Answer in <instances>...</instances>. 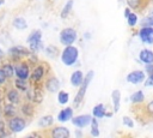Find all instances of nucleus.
Returning <instances> with one entry per match:
<instances>
[{
	"mask_svg": "<svg viewBox=\"0 0 153 138\" xmlns=\"http://www.w3.org/2000/svg\"><path fill=\"white\" fill-rule=\"evenodd\" d=\"M50 73V67L45 62H36L35 66L31 67L29 76V84H43L45 77Z\"/></svg>",
	"mask_w": 153,
	"mask_h": 138,
	"instance_id": "nucleus-1",
	"label": "nucleus"
},
{
	"mask_svg": "<svg viewBox=\"0 0 153 138\" xmlns=\"http://www.w3.org/2000/svg\"><path fill=\"white\" fill-rule=\"evenodd\" d=\"M133 112L141 124H147L153 121V100L149 102H143L141 104H133Z\"/></svg>",
	"mask_w": 153,
	"mask_h": 138,
	"instance_id": "nucleus-2",
	"label": "nucleus"
},
{
	"mask_svg": "<svg viewBox=\"0 0 153 138\" xmlns=\"http://www.w3.org/2000/svg\"><path fill=\"white\" fill-rule=\"evenodd\" d=\"M78 58H79V49L75 46L73 44L65 46V48L61 52V61L63 65L73 66L78 61Z\"/></svg>",
	"mask_w": 153,
	"mask_h": 138,
	"instance_id": "nucleus-3",
	"label": "nucleus"
},
{
	"mask_svg": "<svg viewBox=\"0 0 153 138\" xmlns=\"http://www.w3.org/2000/svg\"><path fill=\"white\" fill-rule=\"evenodd\" d=\"M24 94L26 101H30L35 104H39L43 101V84H29Z\"/></svg>",
	"mask_w": 153,
	"mask_h": 138,
	"instance_id": "nucleus-4",
	"label": "nucleus"
},
{
	"mask_svg": "<svg viewBox=\"0 0 153 138\" xmlns=\"http://www.w3.org/2000/svg\"><path fill=\"white\" fill-rule=\"evenodd\" d=\"M93 76H94V72H93L92 70L88 71V72L84 76V80H82L81 85L79 86V90H78V92H76V95H75V97H74V101H73L75 108L81 104V102H82V100H84V97H85V94H86V91H87V88H88L90 83H91L92 79H93Z\"/></svg>",
	"mask_w": 153,
	"mask_h": 138,
	"instance_id": "nucleus-5",
	"label": "nucleus"
},
{
	"mask_svg": "<svg viewBox=\"0 0 153 138\" xmlns=\"http://www.w3.org/2000/svg\"><path fill=\"white\" fill-rule=\"evenodd\" d=\"M13 66H14V76L17 78L25 79V80L29 79L30 71H31V67L32 66L30 65V61L27 59H22V60L14 61L13 62Z\"/></svg>",
	"mask_w": 153,
	"mask_h": 138,
	"instance_id": "nucleus-6",
	"label": "nucleus"
},
{
	"mask_svg": "<svg viewBox=\"0 0 153 138\" xmlns=\"http://www.w3.org/2000/svg\"><path fill=\"white\" fill-rule=\"evenodd\" d=\"M6 125H7V128L10 130L11 133H19L26 127L27 121H26V118L14 115V116H11L7 119Z\"/></svg>",
	"mask_w": 153,
	"mask_h": 138,
	"instance_id": "nucleus-7",
	"label": "nucleus"
},
{
	"mask_svg": "<svg viewBox=\"0 0 153 138\" xmlns=\"http://www.w3.org/2000/svg\"><path fill=\"white\" fill-rule=\"evenodd\" d=\"M30 49L24 47V46H12L8 50H7V54H8V60H11L12 62L14 61H18V60H22V59H26L29 55H30Z\"/></svg>",
	"mask_w": 153,
	"mask_h": 138,
	"instance_id": "nucleus-8",
	"label": "nucleus"
},
{
	"mask_svg": "<svg viewBox=\"0 0 153 138\" xmlns=\"http://www.w3.org/2000/svg\"><path fill=\"white\" fill-rule=\"evenodd\" d=\"M78 38V32L74 28H63L61 31H60V36H59V40L61 42V44L63 46H69V44H73Z\"/></svg>",
	"mask_w": 153,
	"mask_h": 138,
	"instance_id": "nucleus-9",
	"label": "nucleus"
},
{
	"mask_svg": "<svg viewBox=\"0 0 153 138\" xmlns=\"http://www.w3.org/2000/svg\"><path fill=\"white\" fill-rule=\"evenodd\" d=\"M43 86H44V89L47 90V91H49V92H57L59 90H60V80H59V78L55 76V74H53L51 72L45 77V79H44V82H43Z\"/></svg>",
	"mask_w": 153,
	"mask_h": 138,
	"instance_id": "nucleus-10",
	"label": "nucleus"
},
{
	"mask_svg": "<svg viewBox=\"0 0 153 138\" xmlns=\"http://www.w3.org/2000/svg\"><path fill=\"white\" fill-rule=\"evenodd\" d=\"M44 136H49L51 138H69L71 132L66 126H55L53 128H48Z\"/></svg>",
	"mask_w": 153,
	"mask_h": 138,
	"instance_id": "nucleus-11",
	"label": "nucleus"
},
{
	"mask_svg": "<svg viewBox=\"0 0 153 138\" xmlns=\"http://www.w3.org/2000/svg\"><path fill=\"white\" fill-rule=\"evenodd\" d=\"M5 96H6V100L13 104H20L22 103V95H20V91L18 89H16L14 86H10V88H6L5 90Z\"/></svg>",
	"mask_w": 153,
	"mask_h": 138,
	"instance_id": "nucleus-12",
	"label": "nucleus"
},
{
	"mask_svg": "<svg viewBox=\"0 0 153 138\" xmlns=\"http://www.w3.org/2000/svg\"><path fill=\"white\" fill-rule=\"evenodd\" d=\"M146 79V73L141 70H135V71H131L127 74L126 77V80L128 83H131L134 85H137L140 83H143Z\"/></svg>",
	"mask_w": 153,
	"mask_h": 138,
	"instance_id": "nucleus-13",
	"label": "nucleus"
},
{
	"mask_svg": "<svg viewBox=\"0 0 153 138\" xmlns=\"http://www.w3.org/2000/svg\"><path fill=\"white\" fill-rule=\"evenodd\" d=\"M139 37L143 43H153V26H141L139 30Z\"/></svg>",
	"mask_w": 153,
	"mask_h": 138,
	"instance_id": "nucleus-14",
	"label": "nucleus"
},
{
	"mask_svg": "<svg viewBox=\"0 0 153 138\" xmlns=\"http://www.w3.org/2000/svg\"><path fill=\"white\" fill-rule=\"evenodd\" d=\"M91 115H88V114H81V115H76V116H72V124L75 126V127H78V128H84V127H86V126H88L90 125V122H91Z\"/></svg>",
	"mask_w": 153,
	"mask_h": 138,
	"instance_id": "nucleus-15",
	"label": "nucleus"
},
{
	"mask_svg": "<svg viewBox=\"0 0 153 138\" xmlns=\"http://www.w3.org/2000/svg\"><path fill=\"white\" fill-rule=\"evenodd\" d=\"M149 1L151 0H126L128 7L133 11H135V12H137V11L140 12V11L145 10Z\"/></svg>",
	"mask_w": 153,
	"mask_h": 138,
	"instance_id": "nucleus-16",
	"label": "nucleus"
},
{
	"mask_svg": "<svg viewBox=\"0 0 153 138\" xmlns=\"http://www.w3.org/2000/svg\"><path fill=\"white\" fill-rule=\"evenodd\" d=\"M35 103H32V102H30V101H25L24 103H22V106H20V112H22V114L24 115V118H26V119H30V118H32L33 115H35Z\"/></svg>",
	"mask_w": 153,
	"mask_h": 138,
	"instance_id": "nucleus-17",
	"label": "nucleus"
},
{
	"mask_svg": "<svg viewBox=\"0 0 153 138\" xmlns=\"http://www.w3.org/2000/svg\"><path fill=\"white\" fill-rule=\"evenodd\" d=\"M0 68L7 79H12L14 77V66H13V62L11 60L4 61L2 64L0 62Z\"/></svg>",
	"mask_w": 153,
	"mask_h": 138,
	"instance_id": "nucleus-18",
	"label": "nucleus"
},
{
	"mask_svg": "<svg viewBox=\"0 0 153 138\" xmlns=\"http://www.w3.org/2000/svg\"><path fill=\"white\" fill-rule=\"evenodd\" d=\"M14 115H17V107H16V104L6 101L2 104V116L8 119V118L14 116Z\"/></svg>",
	"mask_w": 153,
	"mask_h": 138,
	"instance_id": "nucleus-19",
	"label": "nucleus"
},
{
	"mask_svg": "<svg viewBox=\"0 0 153 138\" xmlns=\"http://www.w3.org/2000/svg\"><path fill=\"white\" fill-rule=\"evenodd\" d=\"M84 73H82V71H80V70H76V71H74L72 74H71V84L74 86V88H79L80 85H81V83H82V80H84Z\"/></svg>",
	"mask_w": 153,
	"mask_h": 138,
	"instance_id": "nucleus-20",
	"label": "nucleus"
},
{
	"mask_svg": "<svg viewBox=\"0 0 153 138\" xmlns=\"http://www.w3.org/2000/svg\"><path fill=\"white\" fill-rule=\"evenodd\" d=\"M73 116V108L72 107H66L63 109H61L57 114V120L60 122H66L69 119H72Z\"/></svg>",
	"mask_w": 153,
	"mask_h": 138,
	"instance_id": "nucleus-21",
	"label": "nucleus"
},
{
	"mask_svg": "<svg viewBox=\"0 0 153 138\" xmlns=\"http://www.w3.org/2000/svg\"><path fill=\"white\" fill-rule=\"evenodd\" d=\"M139 58L140 60L146 65V64H153V50L143 48L140 50L139 53Z\"/></svg>",
	"mask_w": 153,
	"mask_h": 138,
	"instance_id": "nucleus-22",
	"label": "nucleus"
},
{
	"mask_svg": "<svg viewBox=\"0 0 153 138\" xmlns=\"http://www.w3.org/2000/svg\"><path fill=\"white\" fill-rule=\"evenodd\" d=\"M54 124V118L53 115H43L38 119L37 121V126L41 127V128H47V127H50L51 125Z\"/></svg>",
	"mask_w": 153,
	"mask_h": 138,
	"instance_id": "nucleus-23",
	"label": "nucleus"
},
{
	"mask_svg": "<svg viewBox=\"0 0 153 138\" xmlns=\"http://www.w3.org/2000/svg\"><path fill=\"white\" fill-rule=\"evenodd\" d=\"M130 102L133 104H141L145 102V94L142 90H136L130 95Z\"/></svg>",
	"mask_w": 153,
	"mask_h": 138,
	"instance_id": "nucleus-24",
	"label": "nucleus"
},
{
	"mask_svg": "<svg viewBox=\"0 0 153 138\" xmlns=\"http://www.w3.org/2000/svg\"><path fill=\"white\" fill-rule=\"evenodd\" d=\"M111 98H112V106H114V113H117L120 110V104H121V91L115 89L111 92Z\"/></svg>",
	"mask_w": 153,
	"mask_h": 138,
	"instance_id": "nucleus-25",
	"label": "nucleus"
},
{
	"mask_svg": "<svg viewBox=\"0 0 153 138\" xmlns=\"http://www.w3.org/2000/svg\"><path fill=\"white\" fill-rule=\"evenodd\" d=\"M41 40H42V31L38 30V29H36V30H32V31L29 34V36H27V38H26V42H27V44H31V43L38 42V41H41Z\"/></svg>",
	"mask_w": 153,
	"mask_h": 138,
	"instance_id": "nucleus-26",
	"label": "nucleus"
},
{
	"mask_svg": "<svg viewBox=\"0 0 153 138\" xmlns=\"http://www.w3.org/2000/svg\"><path fill=\"white\" fill-rule=\"evenodd\" d=\"M105 112H106V108H105V106H104L103 103L96 104V106L93 107V109H92V114H93V116H96L97 119L104 118V116H105Z\"/></svg>",
	"mask_w": 153,
	"mask_h": 138,
	"instance_id": "nucleus-27",
	"label": "nucleus"
},
{
	"mask_svg": "<svg viewBox=\"0 0 153 138\" xmlns=\"http://www.w3.org/2000/svg\"><path fill=\"white\" fill-rule=\"evenodd\" d=\"M13 86L16 88V89H18L20 92H25L26 91V89H27V86H29V82L27 80H25V79H20V78H16L14 79V82H13Z\"/></svg>",
	"mask_w": 153,
	"mask_h": 138,
	"instance_id": "nucleus-28",
	"label": "nucleus"
},
{
	"mask_svg": "<svg viewBox=\"0 0 153 138\" xmlns=\"http://www.w3.org/2000/svg\"><path fill=\"white\" fill-rule=\"evenodd\" d=\"M73 4H74V1H73V0H68V1L65 4V6L62 7L61 13H60V17H61L62 19H66V18L71 14L72 8H73Z\"/></svg>",
	"mask_w": 153,
	"mask_h": 138,
	"instance_id": "nucleus-29",
	"label": "nucleus"
},
{
	"mask_svg": "<svg viewBox=\"0 0 153 138\" xmlns=\"http://www.w3.org/2000/svg\"><path fill=\"white\" fill-rule=\"evenodd\" d=\"M12 24H13V26H14L16 29H18V30H25V29L27 28V23H26L25 18H23V17H16V18L13 19Z\"/></svg>",
	"mask_w": 153,
	"mask_h": 138,
	"instance_id": "nucleus-30",
	"label": "nucleus"
},
{
	"mask_svg": "<svg viewBox=\"0 0 153 138\" xmlns=\"http://www.w3.org/2000/svg\"><path fill=\"white\" fill-rule=\"evenodd\" d=\"M44 52H45V55L51 58V59H55L57 55H59V48L56 46H53V44H49L44 48Z\"/></svg>",
	"mask_w": 153,
	"mask_h": 138,
	"instance_id": "nucleus-31",
	"label": "nucleus"
},
{
	"mask_svg": "<svg viewBox=\"0 0 153 138\" xmlns=\"http://www.w3.org/2000/svg\"><path fill=\"white\" fill-rule=\"evenodd\" d=\"M69 101V94L65 90H59L57 91V102L60 104H67Z\"/></svg>",
	"mask_w": 153,
	"mask_h": 138,
	"instance_id": "nucleus-32",
	"label": "nucleus"
},
{
	"mask_svg": "<svg viewBox=\"0 0 153 138\" xmlns=\"http://www.w3.org/2000/svg\"><path fill=\"white\" fill-rule=\"evenodd\" d=\"M127 23L129 26H135L137 24V16L135 12H130L128 16H127Z\"/></svg>",
	"mask_w": 153,
	"mask_h": 138,
	"instance_id": "nucleus-33",
	"label": "nucleus"
},
{
	"mask_svg": "<svg viewBox=\"0 0 153 138\" xmlns=\"http://www.w3.org/2000/svg\"><path fill=\"white\" fill-rule=\"evenodd\" d=\"M10 134H12V133H11L10 130L7 128L6 122L0 119V137H7V136H10Z\"/></svg>",
	"mask_w": 153,
	"mask_h": 138,
	"instance_id": "nucleus-34",
	"label": "nucleus"
},
{
	"mask_svg": "<svg viewBox=\"0 0 153 138\" xmlns=\"http://www.w3.org/2000/svg\"><path fill=\"white\" fill-rule=\"evenodd\" d=\"M139 24H140L141 26H153V14L143 17Z\"/></svg>",
	"mask_w": 153,
	"mask_h": 138,
	"instance_id": "nucleus-35",
	"label": "nucleus"
},
{
	"mask_svg": "<svg viewBox=\"0 0 153 138\" xmlns=\"http://www.w3.org/2000/svg\"><path fill=\"white\" fill-rule=\"evenodd\" d=\"M122 122H123L124 126H127V127H129V128H133V127H134V121H133V119H131L130 116L124 115V116L122 118Z\"/></svg>",
	"mask_w": 153,
	"mask_h": 138,
	"instance_id": "nucleus-36",
	"label": "nucleus"
},
{
	"mask_svg": "<svg viewBox=\"0 0 153 138\" xmlns=\"http://www.w3.org/2000/svg\"><path fill=\"white\" fill-rule=\"evenodd\" d=\"M145 86H153V72L148 74L147 79H145Z\"/></svg>",
	"mask_w": 153,
	"mask_h": 138,
	"instance_id": "nucleus-37",
	"label": "nucleus"
},
{
	"mask_svg": "<svg viewBox=\"0 0 153 138\" xmlns=\"http://www.w3.org/2000/svg\"><path fill=\"white\" fill-rule=\"evenodd\" d=\"M7 78L5 77V74L2 73V71H1V68H0V88L1 86H5L6 85V83H7Z\"/></svg>",
	"mask_w": 153,
	"mask_h": 138,
	"instance_id": "nucleus-38",
	"label": "nucleus"
},
{
	"mask_svg": "<svg viewBox=\"0 0 153 138\" xmlns=\"http://www.w3.org/2000/svg\"><path fill=\"white\" fill-rule=\"evenodd\" d=\"M99 134H100L99 128H91V136H93V137H98Z\"/></svg>",
	"mask_w": 153,
	"mask_h": 138,
	"instance_id": "nucleus-39",
	"label": "nucleus"
},
{
	"mask_svg": "<svg viewBox=\"0 0 153 138\" xmlns=\"http://www.w3.org/2000/svg\"><path fill=\"white\" fill-rule=\"evenodd\" d=\"M75 136H76V137H82V132L80 131V128H78V130L75 131Z\"/></svg>",
	"mask_w": 153,
	"mask_h": 138,
	"instance_id": "nucleus-40",
	"label": "nucleus"
},
{
	"mask_svg": "<svg viewBox=\"0 0 153 138\" xmlns=\"http://www.w3.org/2000/svg\"><path fill=\"white\" fill-rule=\"evenodd\" d=\"M129 13H130V8H129V7H127V8L124 10V17L127 18V16H128Z\"/></svg>",
	"mask_w": 153,
	"mask_h": 138,
	"instance_id": "nucleus-41",
	"label": "nucleus"
},
{
	"mask_svg": "<svg viewBox=\"0 0 153 138\" xmlns=\"http://www.w3.org/2000/svg\"><path fill=\"white\" fill-rule=\"evenodd\" d=\"M112 114H114V112H105V116L106 118H111Z\"/></svg>",
	"mask_w": 153,
	"mask_h": 138,
	"instance_id": "nucleus-42",
	"label": "nucleus"
},
{
	"mask_svg": "<svg viewBox=\"0 0 153 138\" xmlns=\"http://www.w3.org/2000/svg\"><path fill=\"white\" fill-rule=\"evenodd\" d=\"M4 56H5V52H4V50L0 48V59H2Z\"/></svg>",
	"mask_w": 153,
	"mask_h": 138,
	"instance_id": "nucleus-43",
	"label": "nucleus"
},
{
	"mask_svg": "<svg viewBox=\"0 0 153 138\" xmlns=\"http://www.w3.org/2000/svg\"><path fill=\"white\" fill-rule=\"evenodd\" d=\"M2 118V107H0V119Z\"/></svg>",
	"mask_w": 153,
	"mask_h": 138,
	"instance_id": "nucleus-44",
	"label": "nucleus"
},
{
	"mask_svg": "<svg viewBox=\"0 0 153 138\" xmlns=\"http://www.w3.org/2000/svg\"><path fill=\"white\" fill-rule=\"evenodd\" d=\"M2 102V92H1V90H0V103Z\"/></svg>",
	"mask_w": 153,
	"mask_h": 138,
	"instance_id": "nucleus-45",
	"label": "nucleus"
},
{
	"mask_svg": "<svg viewBox=\"0 0 153 138\" xmlns=\"http://www.w3.org/2000/svg\"><path fill=\"white\" fill-rule=\"evenodd\" d=\"M4 2H5V0H0V7L2 6V4H4Z\"/></svg>",
	"mask_w": 153,
	"mask_h": 138,
	"instance_id": "nucleus-46",
	"label": "nucleus"
}]
</instances>
